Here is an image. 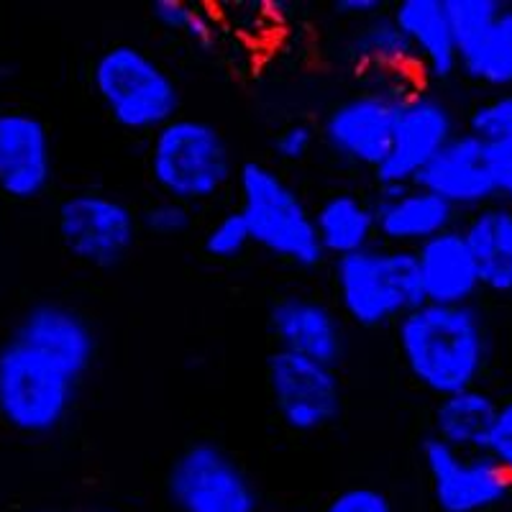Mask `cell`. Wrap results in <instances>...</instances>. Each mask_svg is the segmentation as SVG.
<instances>
[{"instance_id":"obj_20","label":"cell","mask_w":512,"mask_h":512,"mask_svg":"<svg viewBox=\"0 0 512 512\" xmlns=\"http://www.w3.org/2000/svg\"><path fill=\"white\" fill-rule=\"evenodd\" d=\"M344 57L361 82L418 80L408 39L387 11L354 24L344 44Z\"/></svg>"},{"instance_id":"obj_3","label":"cell","mask_w":512,"mask_h":512,"mask_svg":"<svg viewBox=\"0 0 512 512\" xmlns=\"http://www.w3.org/2000/svg\"><path fill=\"white\" fill-rule=\"evenodd\" d=\"M236 190L254 246L297 269H313L326 259L315 231L313 208L272 164H241Z\"/></svg>"},{"instance_id":"obj_8","label":"cell","mask_w":512,"mask_h":512,"mask_svg":"<svg viewBox=\"0 0 512 512\" xmlns=\"http://www.w3.org/2000/svg\"><path fill=\"white\" fill-rule=\"evenodd\" d=\"M139 228V213L103 190H77L57 208V233L64 251L93 269L118 267L134 249Z\"/></svg>"},{"instance_id":"obj_24","label":"cell","mask_w":512,"mask_h":512,"mask_svg":"<svg viewBox=\"0 0 512 512\" xmlns=\"http://www.w3.org/2000/svg\"><path fill=\"white\" fill-rule=\"evenodd\" d=\"M459 75L489 95L512 88L510 8L492 26L459 41Z\"/></svg>"},{"instance_id":"obj_30","label":"cell","mask_w":512,"mask_h":512,"mask_svg":"<svg viewBox=\"0 0 512 512\" xmlns=\"http://www.w3.org/2000/svg\"><path fill=\"white\" fill-rule=\"evenodd\" d=\"M320 512H397L392 497L374 484H351L338 489Z\"/></svg>"},{"instance_id":"obj_9","label":"cell","mask_w":512,"mask_h":512,"mask_svg":"<svg viewBox=\"0 0 512 512\" xmlns=\"http://www.w3.org/2000/svg\"><path fill=\"white\" fill-rule=\"evenodd\" d=\"M169 505L177 512H259V489L223 446L195 441L172 459Z\"/></svg>"},{"instance_id":"obj_25","label":"cell","mask_w":512,"mask_h":512,"mask_svg":"<svg viewBox=\"0 0 512 512\" xmlns=\"http://www.w3.org/2000/svg\"><path fill=\"white\" fill-rule=\"evenodd\" d=\"M154 24L169 36L187 41L200 52H213L221 44L218 18L192 0H157L152 3Z\"/></svg>"},{"instance_id":"obj_14","label":"cell","mask_w":512,"mask_h":512,"mask_svg":"<svg viewBox=\"0 0 512 512\" xmlns=\"http://www.w3.org/2000/svg\"><path fill=\"white\" fill-rule=\"evenodd\" d=\"M274 349L338 367L346 354L344 318L336 308L310 295H282L269 308Z\"/></svg>"},{"instance_id":"obj_34","label":"cell","mask_w":512,"mask_h":512,"mask_svg":"<svg viewBox=\"0 0 512 512\" xmlns=\"http://www.w3.org/2000/svg\"><path fill=\"white\" fill-rule=\"evenodd\" d=\"M333 11L341 18H349V21L359 24V21H367V18L384 13V3L382 0H338Z\"/></svg>"},{"instance_id":"obj_1","label":"cell","mask_w":512,"mask_h":512,"mask_svg":"<svg viewBox=\"0 0 512 512\" xmlns=\"http://www.w3.org/2000/svg\"><path fill=\"white\" fill-rule=\"evenodd\" d=\"M402 364L433 397L479 387L489 364V331L474 305L423 303L395 326Z\"/></svg>"},{"instance_id":"obj_18","label":"cell","mask_w":512,"mask_h":512,"mask_svg":"<svg viewBox=\"0 0 512 512\" xmlns=\"http://www.w3.org/2000/svg\"><path fill=\"white\" fill-rule=\"evenodd\" d=\"M415 264L425 303L448 308L474 305V300L484 292L482 272L461 226L448 228L415 249Z\"/></svg>"},{"instance_id":"obj_22","label":"cell","mask_w":512,"mask_h":512,"mask_svg":"<svg viewBox=\"0 0 512 512\" xmlns=\"http://www.w3.org/2000/svg\"><path fill=\"white\" fill-rule=\"evenodd\" d=\"M500 400L484 387L441 397L433 408V438L469 454L487 451Z\"/></svg>"},{"instance_id":"obj_32","label":"cell","mask_w":512,"mask_h":512,"mask_svg":"<svg viewBox=\"0 0 512 512\" xmlns=\"http://www.w3.org/2000/svg\"><path fill=\"white\" fill-rule=\"evenodd\" d=\"M487 454L492 456V461L500 466L512 482V397L500 400L495 431H492V438H489Z\"/></svg>"},{"instance_id":"obj_15","label":"cell","mask_w":512,"mask_h":512,"mask_svg":"<svg viewBox=\"0 0 512 512\" xmlns=\"http://www.w3.org/2000/svg\"><path fill=\"white\" fill-rule=\"evenodd\" d=\"M11 336L57 361L77 382L85 379L98 356V336H95L93 323L77 308L57 303V300L31 305L18 318Z\"/></svg>"},{"instance_id":"obj_5","label":"cell","mask_w":512,"mask_h":512,"mask_svg":"<svg viewBox=\"0 0 512 512\" xmlns=\"http://www.w3.org/2000/svg\"><path fill=\"white\" fill-rule=\"evenodd\" d=\"M338 313L359 328L397 326L423 305L415 251L374 244L333 262Z\"/></svg>"},{"instance_id":"obj_6","label":"cell","mask_w":512,"mask_h":512,"mask_svg":"<svg viewBox=\"0 0 512 512\" xmlns=\"http://www.w3.org/2000/svg\"><path fill=\"white\" fill-rule=\"evenodd\" d=\"M80 382L57 361L8 336L0 344V423L18 436H52L75 408Z\"/></svg>"},{"instance_id":"obj_7","label":"cell","mask_w":512,"mask_h":512,"mask_svg":"<svg viewBox=\"0 0 512 512\" xmlns=\"http://www.w3.org/2000/svg\"><path fill=\"white\" fill-rule=\"evenodd\" d=\"M418 80H369L338 100L320 123V139L338 162L377 172L392 149L397 116Z\"/></svg>"},{"instance_id":"obj_19","label":"cell","mask_w":512,"mask_h":512,"mask_svg":"<svg viewBox=\"0 0 512 512\" xmlns=\"http://www.w3.org/2000/svg\"><path fill=\"white\" fill-rule=\"evenodd\" d=\"M390 13L408 39L418 82L433 88L459 75V44L448 21L446 0H400Z\"/></svg>"},{"instance_id":"obj_13","label":"cell","mask_w":512,"mask_h":512,"mask_svg":"<svg viewBox=\"0 0 512 512\" xmlns=\"http://www.w3.org/2000/svg\"><path fill=\"white\" fill-rule=\"evenodd\" d=\"M54 182L52 131L36 113L0 111V195L16 203L39 200Z\"/></svg>"},{"instance_id":"obj_16","label":"cell","mask_w":512,"mask_h":512,"mask_svg":"<svg viewBox=\"0 0 512 512\" xmlns=\"http://www.w3.org/2000/svg\"><path fill=\"white\" fill-rule=\"evenodd\" d=\"M418 182L446 200L456 213L472 216L477 210L497 203L489 169V144L469 134L466 128L443 146Z\"/></svg>"},{"instance_id":"obj_21","label":"cell","mask_w":512,"mask_h":512,"mask_svg":"<svg viewBox=\"0 0 512 512\" xmlns=\"http://www.w3.org/2000/svg\"><path fill=\"white\" fill-rule=\"evenodd\" d=\"M315 231L323 254L333 262L377 244V216L374 203L356 192L338 190L313 208Z\"/></svg>"},{"instance_id":"obj_11","label":"cell","mask_w":512,"mask_h":512,"mask_svg":"<svg viewBox=\"0 0 512 512\" xmlns=\"http://www.w3.org/2000/svg\"><path fill=\"white\" fill-rule=\"evenodd\" d=\"M459 121L446 98L431 85H415L397 116L392 149L374 172L379 187H402L420 180L425 167L459 134Z\"/></svg>"},{"instance_id":"obj_31","label":"cell","mask_w":512,"mask_h":512,"mask_svg":"<svg viewBox=\"0 0 512 512\" xmlns=\"http://www.w3.org/2000/svg\"><path fill=\"white\" fill-rule=\"evenodd\" d=\"M320 131H315L313 123L308 121H292L282 126L272 141V152L280 162L295 164L303 162L313 154L315 144H318Z\"/></svg>"},{"instance_id":"obj_23","label":"cell","mask_w":512,"mask_h":512,"mask_svg":"<svg viewBox=\"0 0 512 512\" xmlns=\"http://www.w3.org/2000/svg\"><path fill=\"white\" fill-rule=\"evenodd\" d=\"M466 239L487 292L512 297V208L492 203L466 218Z\"/></svg>"},{"instance_id":"obj_29","label":"cell","mask_w":512,"mask_h":512,"mask_svg":"<svg viewBox=\"0 0 512 512\" xmlns=\"http://www.w3.org/2000/svg\"><path fill=\"white\" fill-rule=\"evenodd\" d=\"M192 226V208L185 203H177L172 198H159L149 203L141 213V228L149 231L157 239H177L185 236Z\"/></svg>"},{"instance_id":"obj_10","label":"cell","mask_w":512,"mask_h":512,"mask_svg":"<svg viewBox=\"0 0 512 512\" xmlns=\"http://www.w3.org/2000/svg\"><path fill=\"white\" fill-rule=\"evenodd\" d=\"M267 390L277 418L295 433L326 431L344 410L338 367L287 351L269 354Z\"/></svg>"},{"instance_id":"obj_27","label":"cell","mask_w":512,"mask_h":512,"mask_svg":"<svg viewBox=\"0 0 512 512\" xmlns=\"http://www.w3.org/2000/svg\"><path fill=\"white\" fill-rule=\"evenodd\" d=\"M249 246H254V241H251L249 223L241 216L239 208L221 213V218H216V221L210 223L208 231H205L203 236L205 254L218 259V262L239 259Z\"/></svg>"},{"instance_id":"obj_4","label":"cell","mask_w":512,"mask_h":512,"mask_svg":"<svg viewBox=\"0 0 512 512\" xmlns=\"http://www.w3.org/2000/svg\"><path fill=\"white\" fill-rule=\"evenodd\" d=\"M95 98L123 131L157 134L180 116V85L157 57L136 44H113L90 67Z\"/></svg>"},{"instance_id":"obj_26","label":"cell","mask_w":512,"mask_h":512,"mask_svg":"<svg viewBox=\"0 0 512 512\" xmlns=\"http://www.w3.org/2000/svg\"><path fill=\"white\" fill-rule=\"evenodd\" d=\"M466 131L484 144L512 139V88L479 100L466 118Z\"/></svg>"},{"instance_id":"obj_12","label":"cell","mask_w":512,"mask_h":512,"mask_svg":"<svg viewBox=\"0 0 512 512\" xmlns=\"http://www.w3.org/2000/svg\"><path fill=\"white\" fill-rule=\"evenodd\" d=\"M433 502L441 512L502 510L512 495V482L487 451L469 454L425 438L420 448Z\"/></svg>"},{"instance_id":"obj_17","label":"cell","mask_w":512,"mask_h":512,"mask_svg":"<svg viewBox=\"0 0 512 512\" xmlns=\"http://www.w3.org/2000/svg\"><path fill=\"white\" fill-rule=\"evenodd\" d=\"M374 216H377L379 244L408 251L420 249L448 228L459 226L456 223L459 213L420 182L379 187Z\"/></svg>"},{"instance_id":"obj_36","label":"cell","mask_w":512,"mask_h":512,"mask_svg":"<svg viewBox=\"0 0 512 512\" xmlns=\"http://www.w3.org/2000/svg\"><path fill=\"white\" fill-rule=\"evenodd\" d=\"M510 13H512V3H510Z\"/></svg>"},{"instance_id":"obj_35","label":"cell","mask_w":512,"mask_h":512,"mask_svg":"<svg viewBox=\"0 0 512 512\" xmlns=\"http://www.w3.org/2000/svg\"><path fill=\"white\" fill-rule=\"evenodd\" d=\"M489 512H505V510H489Z\"/></svg>"},{"instance_id":"obj_28","label":"cell","mask_w":512,"mask_h":512,"mask_svg":"<svg viewBox=\"0 0 512 512\" xmlns=\"http://www.w3.org/2000/svg\"><path fill=\"white\" fill-rule=\"evenodd\" d=\"M507 8L510 3H502V0H446V13L456 44L495 24Z\"/></svg>"},{"instance_id":"obj_33","label":"cell","mask_w":512,"mask_h":512,"mask_svg":"<svg viewBox=\"0 0 512 512\" xmlns=\"http://www.w3.org/2000/svg\"><path fill=\"white\" fill-rule=\"evenodd\" d=\"M489 169H492L497 203L512 208V139L489 144Z\"/></svg>"},{"instance_id":"obj_2","label":"cell","mask_w":512,"mask_h":512,"mask_svg":"<svg viewBox=\"0 0 512 512\" xmlns=\"http://www.w3.org/2000/svg\"><path fill=\"white\" fill-rule=\"evenodd\" d=\"M146 167L162 198L190 208L216 200L239 175L221 128L195 116H177L149 136Z\"/></svg>"}]
</instances>
